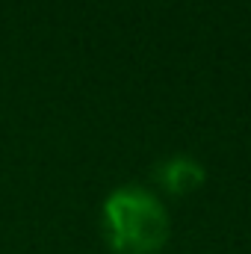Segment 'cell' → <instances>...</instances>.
<instances>
[{
    "instance_id": "obj_1",
    "label": "cell",
    "mask_w": 251,
    "mask_h": 254,
    "mask_svg": "<svg viewBox=\"0 0 251 254\" xmlns=\"http://www.w3.org/2000/svg\"><path fill=\"white\" fill-rule=\"evenodd\" d=\"M101 228L113 254H160L172 237L163 198L136 184L119 187L104 198Z\"/></svg>"
},
{
    "instance_id": "obj_2",
    "label": "cell",
    "mask_w": 251,
    "mask_h": 254,
    "mask_svg": "<svg viewBox=\"0 0 251 254\" xmlns=\"http://www.w3.org/2000/svg\"><path fill=\"white\" fill-rule=\"evenodd\" d=\"M204 181H207V169L189 154H172L157 166V187L172 198L195 195L204 187Z\"/></svg>"
}]
</instances>
